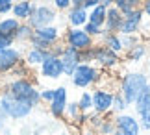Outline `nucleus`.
Masks as SVG:
<instances>
[{"label":"nucleus","mask_w":150,"mask_h":135,"mask_svg":"<svg viewBox=\"0 0 150 135\" xmlns=\"http://www.w3.org/2000/svg\"><path fill=\"white\" fill-rule=\"evenodd\" d=\"M148 83H150L148 74L141 72V70H128V72H124L120 76L117 93H120V96L126 100L128 105H134L137 98L145 93Z\"/></svg>","instance_id":"1"},{"label":"nucleus","mask_w":150,"mask_h":135,"mask_svg":"<svg viewBox=\"0 0 150 135\" xmlns=\"http://www.w3.org/2000/svg\"><path fill=\"white\" fill-rule=\"evenodd\" d=\"M0 105H2L4 113L8 115V119L9 120H17V122L28 119V117L33 113V109H35L30 102L21 100V98H15L6 89L0 93Z\"/></svg>","instance_id":"2"},{"label":"nucleus","mask_w":150,"mask_h":135,"mask_svg":"<svg viewBox=\"0 0 150 135\" xmlns=\"http://www.w3.org/2000/svg\"><path fill=\"white\" fill-rule=\"evenodd\" d=\"M6 91L9 93V95H13L15 98H21V100H26L30 102L33 107H37L39 104H41V96H39V89L35 87L32 80L28 78H17V80H11L8 87H6Z\"/></svg>","instance_id":"3"},{"label":"nucleus","mask_w":150,"mask_h":135,"mask_svg":"<svg viewBox=\"0 0 150 135\" xmlns=\"http://www.w3.org/2000/svg\"><path fill=\"white\" fill-rule=\"evenodd\" d=\"M100 80H102V70L96 65H93V63H80L78 69L71 76L72 85L76 89H82V91L89 89L93 85H98Z\"/></svg>","instance_id":"4"},{"label":"nucleus","mask_w":150,"mask_h":135,"mask_svg":"<svg viewBox=\"0 0 150 135\" xmlns=\"http://www.w3.org/2000/svg\"><path fill=\"white\" fill-rule=\"evenodd\" d=\"M122 59H120L119 54H115L113 50L106 48L104 45H95L93 46V65H96L100 70L106 69V70H113L117 69Z\"/></svg>","instance_id":"5"},{"label":"nucleus","mask_w":150,"mask_h":135,"mask_svg":"<svg viewBox=\"0 0 150 135\" xmlns=\"http://www.w3.org/2000/svg\"><path fill=\"white\" fill-rule=\"evenodd\" d=\"M63 39H65V45L71 46V48L82 52V50H87V48H93L96 45L95 39L91 37L87 32H83V28H69L63 35Z\"/></svg>","instance_id":"6"},{"label":"nucleus","mask_w":150,"mask_h":135,"mask_svg":"<svg viewBox=\"0 0 150 135\" xmlns=\"http://www.w3.org/2000/svg\"><path fill=\"white\" fill-rule=\"evenodd\" d=\"M115 133L117 135H141V124L137 120V117L130 111L126 113H119L115 115Z\"/></svg>","instance_id":"7"},{"label":"nucleus","mask_w":150,"mask_h":135,"mask_svg":"<svg viewBox=\"0 0 150 135\" xmlns=\"http://www.w3.org/2000/svg\"><path fill=\"white\" fill-rule=\"evenodd\" d=\"M57 19V13L54 8H50V6H35V9H33V13L30 15V19L26 22L30 24L33 30H39V28H45V26H52Z\"/></svg>","instance_id":"8"},{"label":"nucleus","mask_w":150,"mask_h":135,"mask_svg":"<svg viewBox=\"0 0 150 135\" xmlns=\"http://www.w3.org/2000/svg\"><path fill=\"white\" fill-rule=\"evenodd\" d=\"M134 111H135V117L141 124V130L143 131H150V83L145 89V93L135 100L134 104Z\"/></svg>","instance_id":"9"},{"label":"nucleus","mask_w":150,"mask_h":135,"mask_svg":"<svg viewBox=\"0 0 150 135\" xmlns=\"http://www.w3.org/2000/svg\"><path fill=\"white\" fill-rule=\"evenodd\" d=\"M93 96V111L98 115H106L111 111L113 107V96L115 93L108 87H96V89L91 93Z\"/></svg>","instance_id":"10"},{"label":"nucleus","mask_w":150,"mask_h":135,"mask_svg":"<svg viewBox=\"0 0 150 135\" xmlns=\"http://www.w3.org/2000/svg\"><path fill=\"white\" fill-rule=\"evenodd\" d=\"M69 104V91L65 85H59L54 89V100L48 104V111L56 120H59L65 117V109Z\"/></svg>","instance_id":"11"},{"label":"nucleus","mask_w":150,"mask_h":135,"mask_svg":"<svg viewBox=\"0 0 150 135\" xmlns=\"http://www.w3.org/2000/svg\"><path fill=\"white\" fill-rule=\"evenodd\" d=\"M143 19H145V15H143L141 8L130 11L128 15L122 17V24H120V28H119V33L120 35H139Z\"/></svg>","instance_id":"12"},{"label":"nucleus","mask_w":150,"mask_h":135,"mask_svg":"<svg viewBox=\"0 0 150 135\" xmlns=\"http://www.w3.org/2000/svg\"><path fill=\"white\" fill-rule=\"evenodd\" d=\"M22 61V50L9 46L0 50V74H9Z\"/></svg>","instance_id":"13"},{"label":"nucleus","mask_w":150,"mask_h":135,"mask_svg":"<svg viewBox=\"0 0 150 135\" xmlns=\"http://www.w3.org/2000/svg\"><path fill=\"white\" fill-rule=\"evenodd\" d=\"M39 74L47 80H59L63 76V65H61V59L56 56H48L47 59L41 63L39 67Z\"/></svg>","instance_id":"14"},{"label":"nucleus","mask_w":150,"mask_h":135,"mask_svg":"<svg viewBox=\"0 0 150 135\" xmlns=\"http://www.w3.org/2000/svg\"><path fill=\"white\" fill-rule=\"evenodd\" d=\"M59 59H61V65H63V76H67V78H71L72 72L82 63L80 61V52L71 48V46H67V45H65V50H63Z\"/></svg>","instance_id":"15"},{"label":"nucleus","mask_w":150,"mask_h":135,"mask_svg":"<svg viewBox=\"0 0 150 135\" xmlns=\"http://www.w3.org/2000/svg\"><path fill=\"white\" fill-rule=\"evenodd\" d=\"M67 22L71 28H83L89 22V11L83 6H71L67 11Z\"/></svg>","instance_id":"16"},{"label":"nucleus","mask_w":150,"mask_h":135,"mask_svg":"<svg viewBox=\"0 0 150 135\" xmlns=\"http://www.w3.org/2000/svg\"><path fill=\"white\" fill-rule=\"evenodd\" d=\"M122 13L111 6L108 8V15H106V22H104V33H119V28L122 24Z\"/></svg>","instance_id":"17"},{"label":"nucleus","mask_w":150,"mask_h":135,"mask_svg":"<svg viewBox=\"0 0 150 135\" xmlns=\"http://www.w3.org/2000/svg\"><path fill=\"white\" fill-rule=\"evenodd\" d=\"M33 37L45 41V43H48L50 46H54L56 43H59L61 41V30L57 26H45V28H39V30H33Z\"/></svg>","instance_id":"18"},{"label":"nucleus","mask_w":150,"mask_h":135,"mask_svg":"<svg viewBox=\"0 0 150 135\" xmlns=\"http://www.w3.org/2000/svg\"><path fill=\"white\" fill-rule=\"evenodd\" d=\"M33 9H35V2L33 0H19V2L13 4V9H11V13L17 20L24 22L30 19V15L33 13Z\"/></svg>","instance_id":"19"},{"label":"nucleus","mask_w":150,"mask_h":135,"mask_svg":"<svg viewBox=\"0 0 150 135\" xmlns=\"http://www.w3.org/2000/svg\"><path fill=\"white\" fill-rule=\"evenodd\" d=\"M50 56V50H39V48H28V52L24 54V61L28 67H41V63Z\"/></svg>","instance_id":"20"},{"label":"nucleus","mask_w":150,"mask_h":135,"mask_svg":"<svg viewBox=\"0 0 150 135\" xmlns=\"http://www.w3.org/2000/svg\"><path fill=\"white\" fill-rule=\"evenodd\" d=\"M102 45L106 46V48H109V50H113L115 54H122L124 52V48H122V43H120V35L119 33H104L102 35Z\"/></svg>","instance_id":"21"},{"label":"nucleus","mask_w":150,"mask_h":135,"mask_svg":"<svg viewBox=\"0 0 150 135\" xmlns=\"http://www.w3.org/2000/svg\"><path fill=\"white\" fill-rule=\"evenodd\" d=\"M19 26H21V20H17L15 17H6V19L0 20V33L15 37V32L19 30Z\"/></svg>","instance_id":"22"},{"label":"nucleus","mask_w":150,"mask_h":135,"mask_svg":"<svg viewBox=\"0 0 150 135\" xmlns=\"http://www.w3.org/2000/svg\"><path fill=\"white\" fill-rule=\"evenodd\" d=\"M106 15H108V8H104V6H96V8L89 9V22H93V24L104 28V22H106Z\"/></svg>","instance_id":"23"},{"label":"nucleus","mask_w":150,"mask_h":135,"mask_svg":"<svg viewBox=\"0 0 150 135\" xmlns=\"http://www.w3.org/2000/svg\"><path fill=\"white\" fill-rule=\"evenodd\" d=\"M146 52H148V48H146V45L141 43L139 45H135L134 48H130V50H126V59H130L132 63H137V61H141L143 57L146 56Z\"/></svg>","instance_id":"24"},{"label":"nucleus","mask_w":150,"mask_h":135,"mask_svg":"<svg viewBox=\"0 0 150 135\" xmlns=\"http://www.w3.org/2000/svg\"><path fill=\"white\" fill-rule=\"evenodd\" d=\"M113 119H115L113 111H109V113L104 115V120H102L100 128L96 130V133H98V135H113L115 133V122H113Z\"/></svg>","instance_id":"25"},{"label":"nucleus","mask_w":150,"mask_h":135,"mask_svg":"<svg viewBox=\"0 0 150 135\" xmlns=\"http://www.w3.org/2000/svg\"><path fill=\"white\" fill-rule=\"evenodd\" d=\"M141 4H143V0H115V2H113V6H115V8H117L122 15H128L130 11L141 8Z\"/></svg>","instance_id":"26"},{"label":"nucleus","mask_w":150,"mask_h":135,"mask_svg":"<svg viewBox=\"0 0 150 135\" xmlns=\"http://www.w3.org/2000/svg\"><path fill=\"white\" fill-rule=\"evenodd\" d=\"M32 37H33V28L28 22H21L19 30L15 32V41H19V43H30Z\"/></svg>","instance_id":"27"},{"label":"nucleus","mask_w":150,"mask_h":135,"mask_svg":"<svg viewBox=\"0 0 150 135\" xmlns=\"http://www.w3.org/2000/svg\"><path fill=\"white\" fill-rule=\"evenodd\" d=\"M76 102H78V107L82 113H91L93 111V96H91L89 91H82V95H80Z\"/></svg>","instance_id":"28"},{"label":"nucleus","mask_w":150,"mask_h":135,"mask_svg":"<svg viewBox=\"0 0 150 135\" xmlns=\"http://www.w3.org/2000/svg\"><path fill=\"white\" fill-rule=\"evenodd\" d=\"M128 107L130 105L126 104V100L122 96H120V93H115V96H113V107H111V111L115 115H119V113H126L128 111Z\"/></svg>","instance_id":"29"},{"label":"nucleus","mask_w":150,"mask_h":135,"mask_svg":"<svg viewBox=\"0 0 150 135\" xmlns=\"http://www.w3.org/2000/svg\"><path fill=\"white\" fill-rule=\"evenodd\" d=\"M119 35H120V33H119ZM120 43H122V48H124V52H126V50L134 48L135 45L141 43V35H120Z\"/></svg>","instance_id":"30"},{"label":"nucleus","mask_w":150,"mask_h":135,"mask_svg":"<svg viewBox=\"0 0 150 135\" xmlns=\"http://www.w3.org/2000/svg\"><path fill=\"white\" fill-rule=\"evenodd\" d=\"M83 32H87L93 39H98V37H102V35H104V28L93 24V22H87V24L83 26Z\"/></svg>","instance_id":"31"},{"label":"nucleus","mask_w":150,"mask_h":135,"mask_svg":"<svg viewBox=\"0 0 150 135\" xmlns=\"http://www.w3.org/2000/svg\"><path fill=\"white\" fill-rule=\"evenodd\" d=\"M80 113H82V111H80V107H78V102H69V104H67L65 117H67L69 120H74Z\"/></svg>","instance_id":"32"},{"label":"nucleus","mask_w":150,"mask_h":135,"mask_svg":"<svg viewBox=\"0 0 150 135\" xmlns=\"http://www.w3.org/2000/svg\"><path fill=\"white\" fill-rule=\"evenodd\" d=\"M28 69H30V67H28L24 61H21L19 65H17L13 70H11L9 74L13 76V80H17V78H26V74H28Z\"/></svg>","instance_id":"33"},{"label":"nucleus","mask_w":150,"mask_h":135,"mask_svg":"<svg viewBox=\"0 0 150 135\" xmlns=\"http://www.w3.org/2000/svg\"><path fill=\"white\" fill-rule=\"evenodd\" d=\"M102 120H104V115H98V113H95V111H91V113H89V122H87V126L93 128V130L96 131V130L100 128Z\"/></svg>","instance_id":"34"},{"label":"nucleus","mask_w":150,"mask_h":135,"mask_svg":"<svg viewBox=\"0 0 150 135\" xmlns=\"http://www.w3.org/2000/svg\"><path fill=\"white\" fill-rule=\"evenodd\" d=\"M39 96H41V102L43 104H50L52 100H54V89H41L39 91Z\"/></svg>","instance_id":"35"},{"label":"nucleus","mask_w":150,"mask_h":135,"mask_svg":"<svg viewBox=\"0 0 150 135\" xmlns=\"http://www.w3.org/2000/svg\"><path fill=\"white\" fill-rule=\"evenodd\" d=\"M13 4H15V0H0V17L8 15L13 9Z\"/></svg>","instance_id":"36"},{"label":"nucleus","mask_w":150,"mask_h":135,"mask_svg":"<svg viewBox=\"0 0 150 135\" xmlns=\"http://www.w3.org/2000/svg\"><path fill=\"white\" fill-rule=\"evenodd\" d=\"M13 43H15V37H11V35H2V33H0V50L13 46Z\"/></svg>","instance_id":"37"},{"label":"nucleus","mask_w":150,"mask_h":135,"mask_svg":"<svg viewBox=\"0 0 150 135\" xmlns=\"http://www.w3.org/2000/svg\"><path fill=\"white\" fill-rule=\"evenodd\" d=\"M74 124H76L78 128H83V126H87V122H89V113H80L76 119L72 120Z\"/></svg>","instance_id":"38"},{"label":"nucleus","mask_w":150,"mask_h":135,"mask_svg":"<svg viewBox=\"0 0 150 135\" xmlns=\"http://www.w3.org/2000/svg\"><path fill=\"white\" fill-rule=\"evenodd\" d=\"M52 4L59 11H69V8H71V0H52Z\"/></svg>","instance_id":"39"},{"label":"nucleus","mask_w":150,"mask_h":135,"mask_svg":"<svg viewBox=\"0 0 150 135\" xmlns=\"http://www.w3.org/2000/svg\"><path fill=\"white\" fill-rule=\"evenodd\" d=\"M80 61L82 63H93V48H87V50L80 52Z\"/></svg>","instance_id":"40"},{"label":"nucleus","mask_w":150,"mask_h":135,"mask_svg":"<svg viewBox=\"0 0 150 135\" xmlns=\"http://www.w3.org/2000/svg\"><path fill=\"white\" fill-rule=\"evenodd\" d=\"M63 50H65V45H63V43H56V45L50 48V54H52V56H56V57H61Z\"/></svg>","instance_id":"41"},{"label":"nucleus","mask_w":150,"mask_h":135,"mask_svg":"<svg viewBox=\"0 0 150 135\" xmlns=\"http://www.w3.org/2000/svg\"><path fill=\"white\" fill-rule=\"evenodd\" d=\"M78 135H98L93 128H89V126H83V128H78Z\"/></svg>","instance_id":"42"},{"label":"nucleus","mask_w":150,"mask_h":135,"mask_svg":"<svg viewBox=\"0 0 150 135\" xmlns=\"http://www.w3.org/2000/svg\"><path fill=\"white\" fill-rule=\"evenodd\" d=\"M141 9H143V15H145L146 19H150V0H143Z\"/></svg>","instance_id":"43"},{"label":"nucleus","mask_w":150,"mask_h":135,"mask_svg":"<svg viewBox=\"0 0 150 135\" xmlns=\"http://www.w3.org/2000/svg\"><path fill=\"white\" fill-rule=\"evenodd\" d=\"M8 115L4 113V109H2V105H0V130H2V128H6L8 126Z\"/></svg>","instance_id":"44"},{"label":"nucleus","mask_w":150,"mask_h":135,"mask_svg":"<svg viewBox=\"0 0 150 135\" xmlns=\"http://www.w3.org/2000/svg\"><path fill=\"white\" fill-rule=\"evenodd\" d=\"M96 6H100V0H85V2H83V8L87 9V11L96 8Z\"/></svg>","instance_id":"45"},{"label":"nucleus","mask_w":150,"mask_h":135,"mask_svg":"<svg viewBox=\"0 0 150 135\" xmlns=\"http://www.w3.org/2000/svg\"><path fill=\"white\" fill-rule=\"evenodd\" d=\"M19 135H33V128L30 124H26V126H22L21 130H19Z\"/></svg>","instance_id":"46"},{"label":"nucleus","mask_w":150,"mask_h":135,"mask_svg":"<svg viewBox=\"0 0 150 135\" xmlns=\"http://www.w3.org/2000/svg\"><path fill=\"white\" fill-rule=\"evenodd\" d=\"M100 4L104 6V8H111V6H113V0H100Z\"/></svg>","instance_id":"47"},{"label":"nucleus","mask_w":150,"mask_h":135,"mask_svg":"<svg viewBox=\"0 0 150 135\" xmlns=\"http://www.w3.org/2000/svg\"><path fill=\"white\" fill-rule=\"evenodd\" d=\"M85 0H71V6H83Z\"/></svg>","instance_id":"48"},{"label":"nucleus","mask_w":150,"mask_h":135,"mask_svg":"<svg viewBox=\"0 0 150 135\" xmlns=\"http://www.w3.org/2000/svg\"><path fill=\"white\" fill-rule=\"evenodd\" d=\"M57 135H71V133H69V131H59Z\"/></svg>","instance_id":"49"},{"label":"nucleus","mask_w":150,"mask_h":135,"mask_svg":"<svg viewBox=\"0 0 150 135\" xmlns=\"http://www.w3.org/2000/svg\"><path fill=\"white\" fill-rule=\"evenodd\" d=\"M148 80H150V69H148Z\"/></svg>","instance_id":"50"},{"label":"nucleus","mask_w":150,"mask_h":135,"mask_svg":"<svg viewBox=\"0 0 150 135\" xmlns=\"http://www.w3.org/2000/svg\"><path fill=\"white\" fill-rule=\"evenodd\" d=\"M113 135H117V133H113Z\"/></svg>","instance_id":"51"},{"label":"nucleus","mask_w":150,"mask_h":135,"mask_svg":"<svg viewBox=\"0 0 150 135\" xmlns=\"http://www.w3.org/2000/svg\"><path fill=\"white\" fill-rule=\"evenodd\" d=\"M113 2H115V0H113Z\"/></svg>","instance_id":"52"}]
</instances>
